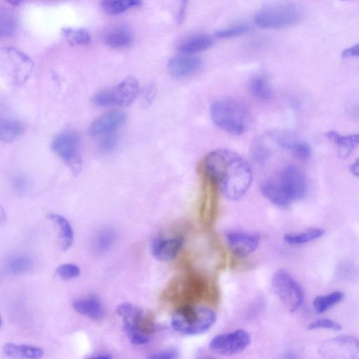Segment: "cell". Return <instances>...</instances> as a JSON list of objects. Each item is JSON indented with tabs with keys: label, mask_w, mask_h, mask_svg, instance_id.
Segmentation results:
<instances>
[{
	"label": "cell",
	"mask_w": 359,
	"mask_h": 359,
	"mask_svg": "<svg viewBox=\"0 0 359 359\" xmlns=\"http://www.w3.org/2000/svg\"><path fill=\"white\" fill-rule=\"evenodd\" d=\"M260 192L268 200L277 207H287L292 203L276 179H268L264 181L260 185Z\"/></svg>",
	"instance_id": "obj_17"
},
{
	"label": "cell",
	"mask_w": 359,
	"mask_h": 359,
	"mask_svg": "<svg viewBox=\"0 0 359 359\" xmlns=\"http://www.w3.org/2000/svg\"><path fill=\"white\" fill-rule=\"evenodd\" d=\"M183 244V238L179 236L156 239L152 244V253L157 259L166 262L177 256Z\"/></svg>",
	"instance_id": "obj_16"
},
{
	"label": "cell",
	"mask_w": 359,
	"mask_h": 359,
	"mask_svg": "<svg viewBox=\"0 0 359 359\" xmlns=\"http://www.w3.org/2000/svg\"><path fill=\"white\" fill-rule=\"evenodd\" d=\"M24 132L21 122L11 118L0 119V140L10 143L20 139Z\"/></svg>",
	"instance_id": "obj_22"
},
{
	"label": "cell",
	"mask_w": 359,
	"mask_h": 359,
	"mask_svg": "<svg viewBox=\"0 0 359 359\" xmlns=\"http://www.w3.org/2000/svg\"><path fill=\"white\" fill-rule=\"evenodd\" d=\"M325 137L337 146L338 156L343 160L346 159L359 145V134L341 136L338 132L331 130L325 134Z\"/></svg>",
	"instance_id": "obj_19"
},
{
	"label": "cell",
	"mask_w": 359,
	"mask_h": 359,
	"mask_svg": "<svg viewBox=\"0 0 359 359\" xmlns=\"http://www.w3.org/2000/svg\"><path fill=\"white\" fill-rule=\"evenodd\" d=\"M139 93V81L135 77H129L114 88L95 94L93 97V102L95 105L101 107L113 106L126 107L135 102Z\"/></svg>",
	"instance_id": "obj_7"
},
{
	"label": "cell",
	"mask_w": 359,
	"mask_h": 359,
	"mask_svg": "<svg viewBox=\"0 0 359 359\" xmlns=\"http://www.w3.org/2000/svg\"><path fill=\"white\" fill-rule=\"evenodd\" d=\"M202 60L192 54H182L170 59L167 69L174 78H183L197 72L202 67Z\"/></svg>",
	"instance_id": "obj_15"
},
{
	"label": "cell",
	"mask_w": 359,
	"mask_h": 359,
	"mask_svg": "<svg viewBox=\"0 0 359 359\" xmlns=\"http://www.w3.org/2000/svg\"><path fill=\"white\" fill-rule=\"evenodd\" d=\"M249 30L248 24L241 23L217 30L216 36L221 39H231L245 35Z\"/></svg>",
	"instance_id": "obj_35"
},
{
	"label": "cell",
	"mask_w": 359,
	"mask_h": 359,
	"mask_svg": "<svg viewBox=\"0 0 359 359\" xmlns=\"http://www.w3.org/2000/svg\"><path fill=\"white\" fill-rule=\"evenodd\" d=\"M4 353L10 358L38 359L44 355L43 350L36 346L6 344L3 348Z\"/></svg>",
	"instance_id": "obj_25"
},
{
	"label": "cell",
	"mask_w": 359,
	"mask_h": 359,
	"mask_svg": "<svg viewBox=\"0 0 359 359\" xmlns=\"http://www.w3.org/2000/svg\"><path fill=\"white\" fill-rule=\"evenodd\" d=\"M80 268L73 264H65L56 269V274L64 280H70L80 275Z\"/></svg>",
	"instance_id": "obj_38"
},
{
	"label": "cell",
	"mask_w": 359,
	"mask_h": 359,
	"mask_svg": "<svg viewBox=\"0 0 359 359\" xmlns=\"http://www.w3.org/2000/svg\"><path fill=\"white\" fill-rule=\"evenodd\" d=\"M200 174L202 179L201 213L204 220L210 222L217 213L220 190L214 178L204 172H200Z\"/></svg>",
	"instance_id": "obj_12"
},
{
	"label": "cell",
	"mask_w": 359,
	"mask_h": 359,
	"mask_svg": "<svg viewBox=\"0 0 359 359\" xmlns=\"http://www.w3.org/2000/svg\"><path fill=\"white\" fill-rule=\"evenodd\" d=\"M127 119L123 111H111L97 119L90 126L89 132L93 137H104L115 133Z\"/></svg>",
	"instance_id": "obj_14"
},
{
	"label": "cell",
	"mask_w": 359,
	"mask_h": 359,
	"mask_svg": "<svg viewBox=\"0 0 359 359\" xmlns=\"http://www.w3.org/2000/svg\"><path fill=\"white\" fill-rule=\"evenodd\" d=\"M47 217L59 227L61 249L62 251L69 250L74 242V232L71 223L67 218L56 213H50Z\"/></svg>",
	"instance_id": "obj_21"
},
{
	"label": "cell",
	"mask_w": 359,
	"mask_h": 359,
	"mask_svg": "<svg viewBox=\"0 0 359 359\" xmlns=\"http://www.w3.org/2000/svg\"><path fill=\"white\" fill-rule=\"evenodd\" d=\"M321 329L340 331L342 329V326L338 323L329 319H319L312 322L308 325L309 330H316Z\"/></svg>",
	"instance_id": "obj_39"
},
{
	"label": "cell",
	"mask_w": 359,
	"mask_h": 359,
	"mask_svg": "<svg viewBox=\"0 0 359 359\" xmlns=\"http://www.w3.org/2000/svg\"><path fill=\"white\" fill-rule=\"evenodd\" d=\"M73 307L78 313L95 321L105 317V310L100 301L95 297L78 299L73 303Z\"/></svg>",
	"instance_id": "obj_18"
},
{
	"label": "cell",
	"mask_w": 359,
	"mask_h": 359,
	"mask_svg": "<svg viewBox=\"0 0 359 359\" xmlns=\"http://www.w3.org/2000/svg\"><path fill=\"white\" fill-rule=\"evenodd\" d=\"M278 184L292 202L301 200L307 193V183L302 172L295 166H288L280 173Z\"/></svg>",
	"instance_id": "obj_11"
},
{
	"label": "cell",
	"mask_w": 359,
	"mask_h": 359,
	"mask_svg": "<svg viewBox=\"0 0 359 359\" xmlns=\"http://www.w3.org/2000/svg\"><path fill=\"white\" fill-rule=\"evenodd\" d=\"M116 234L114 231L106 228L97 233L92 241L93 251L100 255L108 252L116 241Z\"/></svg>",
	"instance_id": "obj_28"
},
{
	"label": "cell",
	"mask_w": 359,
	"mask_h": 359,
	"mask_svg": "<svg viewBox=\"0 0 359 359\" xmlns=\"http://www.w3.org/2000/svg\"><path fill=\"white\" fill-rule=\"evenodd\" d=\"M124 330L130 341L134 345H142L150 342V334L142 330L139 325L124 323Z\"/></svg>",
	"instance_id": "obj_33"
},
{
	"label": "cell",
	"mask_w": 359,
	"mask_h": 359,
	"mask_svg": "<svg viewBox=\"0 0 359 359\" xmlns=\"http://www.w3.org/2000/svg\"><path fill=\"white\" fill-rule=\"evenodd\" d=\"M117 313L124 323L142 325L144 320L143 311L130 303L120 305L117 309Z\"/></svg>",
	"instance_id": "obj_30"
},
{
	"label": "cell",
	"mask_w": 359,
	"mask_h": 359,
	"mask_svg": "<svg viewBox=\"0 0 359 359\" xmlns=\"http://www.w3.org/2000/svg\"><path fill=\"white\" fill-rule=\"evenodd\" d=\"M52 151L67 165L74 175L82 171V159L80 152V138L76 130L65 129L57 135L51 145Z\"/></svg>",
	"instance_id": "obj_6"
},
{
	"label": "cell",
	"mask_w": 359,
	"mask_h": 359,
	"mask_svg": "<svg viewBox=\"0 0 359 359\" xmlns=\"http://www.w3.org/2000/svg\"><path fill=\"white\" fill-rule=\"evenodd\" d=\"M344 298V293L336 291L326 296H319L314 301V307L319 314L324 313L333 306L339 303Z\"/></svg>",
	"instance_id": "obj_32"
},
{
	"label": "cell",
	"mask_w": 359,
	"mask_h": 359,
	"mask_svg": "<svg viewBox=\"0 0 359 359\" xmlns=\"http://www.w3.org/2000/svg\"><path fill=\"white\" fill-rule=\"evenodd\" d=\"M210 113L214 124L228 134L241 135L249 127V111L236 100L227 97L215 102L211 107Z\"/></svg>",
	"instance_id": "obj_2"
},
{
	"label": "cell",
	"mask_w": 359,
	"mask_h": 359,
	"mask_svg": "<svg viewBox=\"0 0 359 359\" xmlns=\"http://www.w3.org/2000/svg\"><path fill=\"white\" fill-rule=\"evenodd\" d=\"M102 137L100 146L102 152L104 153H110L113 152L118 143V137L117 135L113 133Z\"/></svg>",
	"instance_id": "obj_40"
},
{
	"label": "cell",
	"mask_w": 359,
	"mask_h": 359,
	"mask_svg": "<svg viewBox=\"0 0 359 359\" xmlns=\"http://www.w3.org/2000/svg\"><path fill=\"white\" fill-rule=\"evenodd\" d=\"M349 170L353 175L359 177V158L356 159V161L351 165Z\"/></svg>",
	"instance_id": "obj_45"
},
{
	"label": "cell",
	"mask_w": 359,
	"mask_h": 359,
	"mask_svg": "<svg viewBox=\"0 0 359 359\" xmlns=\"http://www.w3.org/2000/svg\"><path fill=\"white\" fill-rule=\"evenodd\" d=\"M157 88L153 84H148L142 91L143 104L145 106L150 105L156 95Z\"/></svg>",
	"instance_id": "obj_41"
},
{
	"label": "cell",
	"mask_w": 359,
	"mask_h": 359,
	"mask_svg": "<svg viewBox=\"0 0 359 359\" xmlns=\"http://www.w3.org/2000/svg\"><path fill=\"white\" fill-rule=\"evenodd\" d=\"M5 1L12 5L18 6L23 1V0H5Z\"/></svg>",
	"instance_id": "obj_47"
},
{
	"label": "cell",
	"mask_w": 359,
	"mask_h": 359,
	"mask_svg": "<svg viewBox=\"0 0 359 359\" xmlns=\"http://www.w3.org/2000/svg\"><path fill=\"white\" fill-rule=\"evenodd\" d=\"M250 91L255 99L268 102L273 99V90L268 79L263 76H257L250 82Z\"/></svg>",
	"instance_id": "obj_26"
},
{
	"label": "cell",
	"mask_w": 359,
	"mask_h": 359,
	"mask_svg": "<svg viewBox=\"0 0 359 359\" xmlns=\"http://www.w3.org/2000/svg\"><path fill=\"white\" fill-rule=\"evenodd\" d=\"M101 5L106 14L115 16L141 6L142 0H102Z\"/></svg>",
	"instance_id": "obj_27"
},
{
	"label": "cell",
	"mask_w": 359,
	"mask_h": 359,
	"mask_svg": "<svg viewBox=\"0 0 359 359\" xmlns=\"http://www.w3.org/2000/svg\"><path fill=\"white\" fill-rule=\"evenodd\" d=\"M271 150L267 143L262 139L257 140L252 148V156L258 165H264L269 159Z\"/></svg>",
	"instance_id": "obj_36"
},
{
	"label": "cell",
	"mask_w": 359,
	"mask_h": 359,
	"mask_svg": "<svg viewBox=\"0 0 359 359\" xmlns=\"http://www.w3.org/2000/svg\"><path fill=\"white\" fill-rule=\"evenodd\" d=\"M7 270L12 275H23L32 268L30 259L25 256H16L9 259L6 265Z\"/></svg>",
	"instance_id": "obj_34"
},
{
	"label": "cell",
	"mask_w": 359,
	"mask_h": 359,
	"mask_svg": "<svg viewBox=\"0 0 359 359\" xmlns=\"http://www.w3.org/2000/svg\"><path fill=\"white\" fill-rule=\"evenodd\" d=\"M272 285L277 296L291 312L301 309L304 301V292L299 282L285 270L276 273Z\"/></svg>",
	"instance_id": "obj_8"
},
{
	"label": "cell",
	"mask_w": 359,
	"mask_h": 359,
	"mask_svg": "<svg viewBox=\"0 0 359 359\" xmlns=\"http://www.w3.org/2000/svg\"><path fill=\"white\" fill-rule=\"evenodd\" d=\"M324 234L325 231L319 228H310L301 233L286 235L284 241L290 245H301L319 239Z\"/></svg>",
	"instance_id": "obj_31"
},
{
	"label": "cell",
	"mask_w": 359,
	"mask_h": 359,
	"mask_svg": "<svg viewBox=\"0 0 359 359\" xmlns=\"http://www.w3.org/2000/svg\"><path fill=\"white\" fill-rule=\"evenodd\" d=\"M251 341V336L247 332L238 330L214 337L210 342L209 347L216 354L233 356L245 350Z\"/></svg>",
	"instance_id": "obj_10"
},
{
	"label": "cell",
	"mask_w": 359,
	"mask_h": 359,
	"mask_svg": "<svg viewBox=\"0 0 359 359\" xmlns=\"http://www.w3.org/2000/svg\"><path fill=\"white\" fill-rule=\"evenodd\" d=\"M61 34L71 46L86 45L91 41L89 32L84 28L63 27Z\"/></svg>",
	"instance_id": "obj_29"
},
{
	"label": "cell",
	"mask_w": 359,
	"mask_h": 359,
	"mask_svg": "<svg viewBox=\"0 0 359 359\" xmlns=\"http://www.w3.org/2000/svg\"><path fill=\"white\" fill-rule=\"evenodd\" d=\"M178 356V352L176 349H168L160 351L152 354L148 356L150 359H174Z\"/></svg>",
	"instance_id": "obj_42"
},
{
	"label": "cell",
	"mask_w": 359,
	"mask_h": 359,
	"mask_svg": "<svg viewBox=\"0 0 359 359\" xmlns=\"http://www.w3.org/2000/svg\"><path fill=\"white\" fill-rule=\"evenodd\" d=\"M112 357L111 356H108V354H103L97 356H91L89 358H104V359H108L111 358Z\"/></svg>",
	"instance_id": "obj_48"
},
{
	"label": "cell",
	"mask_w": 359,
	"mask_h": 359,
	"mask_svg": "<svg viewBox=\"0 0 359 359\" xmlns=\"http://www.w3.org/2000/svg\"><path fill=\"white\" fill-rule=\"evenodd\" d=\"M199 172L214 178L224 197L232 201L241 199L253 181L248 162L238 154L228 150L210 152L201 162Z\"/></svg>",
	"instance_id": "obj_1"
},
{
	"label": "cell",
	"mask_w": 359,
	"mask_h": 359,
	"mask_svg": "<svg viewBox=\"0 0 359 359\" xmlns=\"http://www.w3.org/2000/svg\"><path fill=\"white\" fill-rule=\"evenodd\" d=\"M0 69L12 86L19 87L27 82L34 69V62L23 52L14 47L0 51Z\"/></svg>",
	"instance_id": "obj_5"
},
{
	"label": "cell",
	"mask_w": 359,
	"mask_h": 359,
	"mask_svg": "<svg viewBox=\"0 0 359 359\" xmlns=\"http://www.w3.org/2000/svg\"><path fill=\"white\" fill-rule=\"evenodd\" d=\"M228 246L235 255L244 257L253 253L258 247L260 237L255 233L229 232L225 235Z\"/></svg>",
	"instance_id": "obj_13"
},
{
	"label": "cell",
	"mask_w": 359,
	"mask_h": 359,
	"mask_svg": "<svg viewBox=\"0 0 359 359\" xmlns=\"http://www.w3.org/2000/svg\"><path fill=\"white\" fill-rule=\"evenodd\" d=\"M303 13L296 5L280 2L268 5L257 12L254 21L263 29H282L296 25L301 22Z\"/></svg>",
	"instance_id": "obj_4"
},
{
	"label": "cell",
	"mask_w": 359,
	"mask_h": 359,
	"mask_svg": "<svg viewBox=\"0 0 359 359\" xmlns=\"http://www.w3.org/2000/svg\"><path fill=\"white\" fill-rule=\"evenodd\" d=\"M14 183L16 185V188H17L18 190L23 191L25 187V182L23 178H16Z\"/></svg>",
	"instance_id": "obj_46"
},
{
	"label": "cell",
	"mask_w": 359,
	"mask_h": 359,
	"mask_svg": "<svg viewBox=\"0 0 359 359\" xmlns=\"http://www.w3.org/2000/svg\"><path fill=\"white\" fill-rule=\"evenodd\" d=\"M277 142L281 148L290 151L293 156L300 160H308L312 155V148L307 143L286 136L279 137Z\"/></svg>",
	"instance_id": "obj_23"
},
{
	"label": "cell",
	"mask_w": 359,
	"mask_h": 359,
	"mask_svg": "<svg viewBox=\"0 0 359 359\" xmlns=\"http://www.w3.org/2000/svg\"><path fill=\"white\" fill-rule=\"evenodd\" d=\"M214 45L212 38L207 35H198L192 36L183 41L178 47L182 54H194L205 51L210 49Z\"/></svg>",
	"instance_id": "obj_24"
},
{
	"label": "cell",
	"mask_w": 359,
	"mask_h": 359,
	"mask_svg": "<svg viewBox=\"0 0 359 359\" xmlns=\"http://www.w3.org/2000/svg\"><path fill=\"white\" fill-rule=\"evenodd\" d=\"M326 358L359 359V339L341 336L325 341L319 349Z\"/></svg>",
	"instance_id": "obj_9"
},
{
	"label": "cell",
	"mask_w": 359,
	"mask_h": 359,
	"mask_svg": "<svg viewBox=\"0 0 359 359\" xmlns=\"http://www.w3.org/2000/svg\"><path fill=\"white\" fill-rule=\"evenodd\" d=\"M343 1H347V0H343Z\"/></svg>",
	"instance_id": "obj_49"
},
{
	"label": "cell",
	"mask_w": 359,
	"mask_h": 359,
	"mask_svg": "<svg viewBox=\"0 0 359 359\" xmlns=\"http://www.w3.org/2000/svg\"><path fill=\"white\" fill-rule=\"evenodd\" d=\"M216 321V315L213 310L192 304L178 308L172 317V325L180 334L195 336L209 331Z\"/></svg>",
	"instance_id": "obj_3"
},
{
	"label": "cell",
	"mask_w": 359,
	"mask_h": 359,
	"mask_svg": "<svg viewBox=\"0 0 359 359\" xmlns=\"http://www.w3.org/2000/svg\"><path fill=\"white\" fill-rule=\"evenodd\" d=\"M134 40L132 32L124 26H117L106 35L104 41L111 48L120 49L132 45Z\"/></svg>",
	"instance_id": "obj_20"
},
{
	"label": "cell",
	"mask_w": 359,
	"mask_h": 359,
	"mask_svg": "<svg viewBox=\"0 0 359 359\" xmlns=\"http://www.w3.org/2000/svg\"><path fill=\"white\" fill-rule=\"evenodd\" d=\"M341 57L343 58L359 57V43L343 50Z\"/></svg>",
	"instance_id": "obj_43"
},
{
	"label": "cell",
	"mask_w": 359,
	"mask_h": 359,
	"mask_svg": "<svg viewBox=\"0 0 359 359\" xmlns=\"http://www.w3.org/2000/svg\"><path fill=\"white\" fill-rule=\"evenodd\" d=\"M16 30L15 19L8 13L0 14V36L3 38L12 37Z\"/></svg>",
	"instance_id": "obj_37"
},
{
	"label": "cell",
	"mask_w": 359,
	"mask_h": 359,
	"mask_svg": "<svg viewBox=\"0 0 359 359\" xmlns=\"http://www.w3.org/2000/svg\"><path fill=\"white\" fill-rule=\"evenodd\" d=\"M187 5L188 0H179V11L177 17L178 23H182L185 19Z\"/></svg>",
	"instance_id": "obj_44"
}]
</instances>
